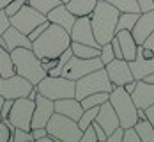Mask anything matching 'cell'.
Masks as SVG:
<instances>
[{
	"mask_svg": "<svg viewBox=\"0 0 154 142\" xmlns=\"http://www.w3.org/2000/svg\"><path fill=\"white\" fill-rule=\"evenodd\" d=\"M46 18L51 21V23H57V25H60L62 29H66V30L71 34L73 30V25H75V21H76V16L73 14L69 9H67V5L62 2L59 4L57 7H53L50 13L46 14Z\"/></svg>",
	"mask_w": 154,
	"mask_h": 142,
	"instance_id": "18",
	"label": "cell"
},
{
	"mask_svg": "<svg viewBox=\"0 0 154 142\" xmlns=\"http://www.w3.org/2000/svg\"><path fill=\"white\" fill-rule=\"evenodd\" d=\"M32 131L29 130H23V128H14V133H13V142H32Z\"/></svg>",
	"mask_w": 154,
	"mask_h": 142,
	"instance_id": "32",
	"label": "cell"
},
{
	"mask_svg": "<svg viewBox=\"0 0 154 142\" xmlns=\"http://www.w3.org/2000/svg\"><path fill=\"white\" fill-rule=\"evenodd\" d=\"M16 73L14 62L11 57V52L7 48L0 46V77H13Z\"/></svg>",
	"mask_w": 154,
	"mask_h": 142,
	"instance_id": "25",
	"label": "cell"
},
{
	"mask_svg": "<svg viewBox=\"0 0 154 142\" xmlns=\"http://www.w3.org/2000/svg\"><path fill=\"white\" fill-rule=\"evenodd\" d=\"M66 5L76 18L91 16L94 13V9H96V5H97V0H67Z\"/></svg>",
	"mask_w": 154,
	"mask_h": 142,
	"instance_id": "23",
	"label": "cell"
},
{
	"mask_svg": "<svg viewBox=\"0 0 154 142\" xmlns=\"http://www.w3.org/2000/svg\"><path fill=\"white\" fill-rule=\"evenodd\" d=\"M13 105H14V99H11V98H4V103H2V117H4V119L9 117Z\"/></svg>",
	"mask_w": 154,
	"mask_h": 142,
	"instance_id": "40",
	"label": "cell"
},
{
	"mask_svg": "<svg viewBox=\"0 0 154 142\" xmlns=\"http://www.w3.org/2000/svg\"><path fill=\"white\" fill-rule=\"evenodd\" d=\"M48 18L46 14H43V13H39L37 9H34L32 5L29 4H25L16 14L11 16V25L16 27L18 30H21L23 34H30L37 25H41L43 21H46Z\"/></svg>",
	"mask_w": 154,
	"mask_h": 142,
	"instance_id": "10",
	"label": "cell"
},
{
	"mask_svg": "<svg viewBox=\"0 0 154 142\" xmlns=\"http://www.w3.org/2000/svg\"><path fill=\"white\" fill-rule=\"evenodd\" d=\"M143 80H145V82H151V84H154V71L151 73V75H147Z\"/></svg>",
	"mask_w": 154,
	"mask_h": 142,
	"instance_id": "51",
	"label": "cell"
},
{
	"mask_svg": "<svg viewBox=\"0 0 154 142\" xmlns=\"http://www.w3.org/2000/svg\"><path fill=\"white\" fill-rule=\"evenodd\" d=\"M34 87L30 80H27L25 77L14 73L13 77H0V96L2 98H23V96H29Z\"/></svg>",
	"mask_w": 154,
	"mask_h": 142,
	"instance_id": "11",
	"label": "cell"
},
{
	"mask_svg": "<svg viewBox=\"0 0 154 142\" xmlns=\"http://www.w3.org/2000/svg\"><path fill=\"white\" fill-rule=\"evenodd\" d=\"M39 94L46 96L50 99H62V98H73L76 91V80L66 78V77H51L46 75L45 78L37 84Z\"/></svg>",
	"mask_w": 154,
	"mask_h": 142,
	"instance_id": "7",
	"label": "cell"
},
{
	"mask_svg": "<svg viewBox=\"0 0 154 142\" xmlns=\"http://www.w3.org/2000/svg\"><path fill=\"white\" fill-rule=\"evenodd\" d=\"M2 37H4V41H5L9 52H13V50H16V48H32L30 37H29L27 34H23L21 30H18V29L13 27V25L4 32Z\"/></svg>",
	"mask_w": 154,
	"mask_h": 142,
	"instance_id": "20",
	"label": "cell"
},
{
	"mask_svg": "<svg viewBox=\"0 0 154 142\" xmlns=\"http://www.w3.org/2000/svg\"><path fill=\"white\" fill-rule=\"evenodd\" d=\"M119 14L121 11L115 5H112L108 0H97V5L91 14V23H92L94 36L101 46L110 43L115 37Z\"/></svg>",
	"mask_w": 154,
	"mask_h": 142,
	"instance_id": "2",
	"label": "cell"
},
{
	"mask_svg": "<svg viewBox=\"0 0 154 142\" xmlns=\"http://www.w3.org/2000/svg\"><path fill=\"white\" fill-rule=\"evenodd\" d=\"M82 142H99V139H97V133H96V130H94L92 125H91V126L83 131V135H82Z\"/></svg>",
	"mask_w": 154,
	"mask_h": 142,
	"instance_id": "37",
	"label": "cell"
},
{
	"mask_svg": "<svg viewBox=\"0 0 154 142\" xmlns=\"http://www.w3.org/2000/svg\"><path fill=\"white\" fill-rule=\"evenodd\" d=\"M113 89H115V85L112 84V80L108 77L106 68H101V69H96V71L76 80L75 98L83 99L85 96L94 94V93H112Z\"/></svg>",
	"mask_w": 154,
	"mask_h": 142,
	"instance_id": "6",
	"label": "cell"
},
{
	"mask_svg": "<svg viewBox=\"0 0 154 142\" xmlns=\"http://www.w3.org/2000/svg\"><path fill=\"white\" fill-rule=\"evenodd\" d=\"M105 68V64L101 61V57H92V59H82L76 57L75 53L69 57V61L66 62L64 69H62V77L71 80H78L89 73H92L96 69H101Z\"/></svg>",
	"mask_w": 154,
	"mask_h": 142,
	"instance_id": "8",
	"label": "cell"
},
{
	"mask_svg": "<svg viewBox=\"0 0 154 142\" xmlns=\"http://www.w3.org/2000/svg\"><path fill=\"white\" fill-rule=\"evenodd\" d=\"M122 87L128 91V93H129V94H131V93L135 91V87H137V80H131V82H128V84H126V85H122Z\"/></svg>",
	"mask_w": 154,
	"mask_h": 142,
	"instance_id": "47",
	"label": "cell"
},
{
	"mask_svg": "<svg viewBox=\"0 0 154 142\" xmlns=\"http://www.w3.org/2000/svg\"><path fill=\"white\" fill-rule=\"evenodd\" d=\"M152 32H154V9L140 14L138 21H137V25L133 27L131 34H133V37H135V41H137L138 45H143L145 39H147Z\"/></svg>",
	"mask_w": 154,
	"mask_h": 142,
	"instance_id": "17",
	"label": "cell"
},
{
	"mask_svg": "<svg viewBox=\"0 0 154 142\" xmlns=\"http://www.w3.org/2000/svg\"><path fill=\"white\" fill-rule=\"evenodd\" d=\"M112 5H115L121 13H142L138 0H108Z\"/></svg>",
	"mask_w": 154,
	"mask_h": 142,
	"instance_id": "30",
	"label": "cell"
},
{
	"mask_svg": "<svg viewBox=\"0 0 154 142\" xmlns=\"http://www.w3.org/2000/svg\"><path fill=\"white\" fill-rule=\"evenodd\" d=\"M2 103H4V98L0 96V123L4 121V117H2Z\"/></svg>",
	"mask_w": 154,
	"mask_h": 142,
	"instance_id": "52",
	"label": "cell"
},
{
	"mask_svg": "<svg viewBox=\"0 0 154 142\" xmlns=\"http://www.w3.org/2000/svg\"><path fill=\"white\" fill-rule=\"evenodd\" d=\"M110 103L113 105V109L119 115L121 126L124 130L135 126V123L138 121V107L135 105L131 94L122 85H115V89L110 93Z\"/></svg>",
	"mask_w": 154,
	"mask_h": 142,
	"instance_id": "4",
	"label": "cell"
},
{
	"mask_svg": "<svg viewBox=\"0 0 154 142\" xmlns=\"http://www.w3.org/2000/svg\"><path fill=\"white\" fill-rule=\"evenodd\" d=\"M34 109H35V99H30L29 96L23 98H16L14 105L9 114V121L16 128H23V130H32V117H34Z\"/></svg>",
	"mask_w": 154,
	"mask_h": 142,
	"instance_id": "9",
	"label": "cell"
},
{
	"mask_svg": "<svg viewBox=\"0 0 154 142\" xmlns=\"http://www.w3.org/2000/svg\"><path fill=\"white\" fill-rule=\"evenodd\" d=\"M92 126H94V130H96V133H97V139H99V142H106V140H108V135H106V131L101 128V125L94 121Z\"/></svg>",
	"mask_w": 154,
	"mask_h": 142,
	"instance_id": "42",
	"label": "cell"
},
{
	"mask_svg": "<svg viewBox=\"0 0 154 142\" xmlns=\"http://www.w3.org/2000/svg\"><path fill=\"white\" fill-rule=\"evenodd\" d=\"M105 68H106V73L113 85H126L128 82L135 80L133 73H131V68H129V62L124 59H113Z\"/></svg>",
	"mask_w": 154,
	"mask_h": 142,
	"instance_id": "14",
	"label": "cell"
},
{
	"mask_svg": "<svg viewBox=\"0 0 154 142\" xmlns=\"http://www.w3.org/2000/svg\"><path fill=\"white\" fill-rule=\"evenodd\" d=\"M108 99H110V93H94V94L85 96L80 101H82V107L83 109H91V107H101Z\"/></svg>",
	"mask_w": 154,
	"mask_h": 142,
	"instance_id": "28",
	"label": "cell"
},
{
	"mask_svg": "<svg viewBox=\"0 0 154 142\" xmlns=\"http://www.w3.org/2000/svg\"><path fill=\"white\" fill-rule=\"evenodd\" d=\"M62 2H64V4H66V2H67V0H62Z\"/></svg>",
	"mask_w": 154,
	"mask_h": 142,
	"instance_id": "53",
	"label": "cell"
},
{
	"mask_svg": "<svg viewBox=\"0 0 154 142\" xmlns=\"http://www.w3.org/2000/svg\"><path fill=\"white\" fill-rule=\"evenodd\" d=\"M122 139H124V128L122 126H119L113 133L108 135V142H122Z\"/></svg>",
	"mask_w": 154,
	"mask_h": 142,
	"instance_id": "41",
	"label": "cell"
},
{
	"mask_svg": "<svg viewBox=\"0 0 154 142\" xmlns=\"http://www.w3.org/2000/svg\"><path fill=\"white\" fill-rule=\"evenodd\" d=\"M11 27V18H9V14L2 9L0 11V36H4V32L7 30Z\"/></svg>",
	"mask_w": 154,
	"mask_h": 142,
	"instance_id": "39",
	"label": "cell"
},
{
	"mask_svg": "<svg viewBox=\"0 0 154 142\" xmlns=\"http://www.w3.org/2000/svg\"><path fill=\"white\" fill-rule=\"evenodd\" d=\"M37 94H39V89H37V85H34V87H32V91H30V94H29V98H30V99H35Z\"/></svg>",
	"mask_w": 154,
	"mask_h": 142,
	"instance_id": "49",
	"label": "cell"
},
{
	"mask_svg": "<svg viewBox=\"0 0 154 142\" xmlns=\"http://www.w3.org/2000/svg\"><path fill=\"white\" fill-rule=\"evenodd\" d=\"M142 57H143V59H154V52L151 50V48L143 46V52H142Z\"/></svg>",
	"mask_w": 154,
	"mask_h": 142,
	"instance_id": "46",
	"label": "cell"
},
{
	"mask_svg": "<svg viewBox=\"0 0 154 142\" xmlns=\"http://www.w3.org/2000/svg\"><path fill=\"white\" fill-rule=\"evenodd\" d=\"M142 13H121L117 21V30H133Z\"/></svg>",
	"mask_w": 154,
	"mask_h": 142,
	"instance_id": "27",
	"label": "cell"
},
{
	"mask_svg": "<svg viewBox=\"0 0 154 142\" xmlns=\"http://www.w3.org/2000/svg\"><path fill=\"white\" fill-rule=\"evenodd\" d=\"M32 137H34V140H39V139H43L45 135H48V130L46 128H32Z\"/></svg>",
	"mask_w": 154,
	"mask_h": 142,
	"instance_id": "44",
	"label": "cell"
},
{
	"mask_svg": "<svg viewBox=\"0 0 154 142\" xmlns=\"http://www.w3.org/2000/svg\"><path fill=\"white\" fill-rule=\"evenodd\" d=\"M50 23H51V21H50V20H46V21H43L41 25H37V27H35V29H34V30H32L30 34H29L30 41H34V39H37V37H39V36H41V34H43V32L46 30L48 27H50Z\"/></svg>",
	"mask_w": 154,
	"mask_h": 142,
	"instance_id": "38",
	"label": "cell"
},
{
	"mask_svg": "<svg viewBox=\"0 0 154 142\" xmlns=\"http://www.w3.org/2000/svg\"><path fill=\"white\" fill-rule=\"evenodd\" d=\"M135 130L140 135L142 142H154V126L149 119H138L135 123Z\"/></svg>",
	"mask_w": 154,
	"mask_h": 142,
	"instance_id": "26",
	"label": "cell"
},
{
	"mask_svg": "<svg viewBox=\"0 0 154 142\" xmlns=\"http://www.w3.org/2000/svg\"><path fill=\"white\" fill-rule=\"evenodd\" d=\"M140 11L142 13H147V11H152L154 9V0H138Z\"/></svg>",
	"mask_w": 154,
	"mask_h": 142,
	"instance_id": "43",
	"label": "cell"
},
{
	"mask_svg": "<svg viewBox=\"0 0 154 142\" xmlns=\"http://www.w3.org/2000/svg\"><path fill=\"white\" fill-rule=\"evenodd\" d=\"M71 48H73V53L76 57H82V59H92V57L101 55V46H91V45H85V43L71 41Z\"/></svg>",
	"mask_w": 154,
	"mask_h": 142,
	"instance_id": "24",
	"label": "cell"
},
{
	"mask_svg": "<svg viewBox=\"0 0 154 142\" xmlns=\"http://www.w3.org/2000/svg\"><path fill=\"white\" fill-rule=\"evenodd\" d=\"M9 2H11V0H0V11H2V9H5Z\"/></svg>",
	"mask_w": 154,
	"mask_h": 142,
	"instance_id": "50",
	"label": "cell"
},
{
	"mask_svg": "<svg viewBox=\"0 0 154 142\" xmlns=\"http://www.w3.org/2000/svg\"><path fill=\"white\" fill-rule=\"evenodd\" d=\"M46 130L51 137H55V140L60 142H80L83 135V131L78 126V121L60 112H53V115L50 117L46 125Z\"/></svg>",
	"mask_w": 154,
	"mask_h": 142,
	"instance_id": "5",
	"label": "cell"
},
{
	"mask_svg": "<svg viewBox=\"0 0 154 142\" xmlns=\"http://www.w3.org/2000/svg\"><path fill=\"white\" fill-rule=\"evenodd\" d=\"M143 46L151 48V50L154 52V32L151 34V36H149V37H147V39H145V43H143Z\"/></svg>",
	"mask_w": 154,
	"mask_h": 142,
	"instance_id": "48",
	"label": "cell"
},
{
	"mask_svg": "<svg viewBox=\"0 0 154 142\" xmlns=\"http://www.w3.org/2000/svg\"><path fill=\"white\" fill-rule=\"evenodd\" d=\"M101 61H103V64L106 66V64H110L113 59H115V52H113V46H112V43H106V45H103L101 46Z\"/></svg>",
	"mask_w": 154,
	"mask_h": 142,
	"instance_id": "33",
	"label": "cell"
},
{
	"mask_svg": "<svg viewBox=\"0 0 154 142\" xmlns=\"http://www.w3.org/2000/svg\"><path fill=\"white\" fill-rule=\"evenodd\" d=\"M55 112H60L64 115L71 117L78 121L82 117V114L85 112V109L82 107V101L78 98H62V99H55Z\"/></svg>",
	"mask_w": 154,
	"mask_h": 142,
	"instance_id": "19",
	"label": "cell"
},
{
	"mask_svg": "<svg viewBox=\"0 0 154 142\" xmlns=\"http://www.w3.org/2000/svg\"><path fill=\"white\" fill-rule=\"evenodd\" d=\"M55 112V101L43 94H37L35 98V109L32 117V128H46L50 117Z\"/></svg>",
	"mask_w": 154,
	"mask_h": 142,
	"instance_id": "13",
	"label": "cell"
},
{
	"mask_svg": "<svg viewBox=\"0 0 154 142\" xmlns=\"http://www.w3.org/2000/svg\"><path fill=\"white\" fill-rule=\"evenodd\" d=\"M25 4H29V0H11L4 11H5V13L9 14V18H11V16L16 14V13H18V11H20V9L25 5Z\"/></svg>",
	"mask_w": 154,
	"mask_h": 142,
	"instance_id": "34",
	"label": "cell"
},
{
	"mask_svg": "<svg viewBox=\"0 0 154 142\" xmlns=\"http://www.w3.org/2000/svg\"><path fill=\"white\" fill-rule=\"evenodd\" d=\"M97 114H99V107H91V109H85V112L82 114V117L78 119V126H80V130H82V131H85V130L91 126L94 121H96Z\"/></svg>",
	"mask_w": 154,
	"mask_h": 142,
	"instance_id": "29",
	"label": "cell"
},
{
	"mask_svg": "<svg viewBox=\"0 0 154 142\" xmlns=\"http://www.w3.org/2000/svg\"><path fill=\"white\" fill-rule=\"evenodd\" d=\"M59 4H62V0H29V5H32L34 9H37L43 14H48Z\"/></svg>",
	"mask_w": 154,
	"mask_h": 142,
	"instance_id": "31",
	"label": "cell"
},
{
	"mask_svg": "<svg viewBox=\"0 0 154 142\" xmlns=\"http://www.w3.org/2000/svg\"><path fill=\"white\" fill-rule=\"evenodd\" d=\"M122 142H142V139H140V135L137 133L135 126L126 128V130H124V139H122Z\"/></svg>",
	"mask_w": 154,
	"mask_h": 142,
	"instance_id": "36",
	"label": "cell"
},
{
	"mask_svg": "<svg viewBox=\"0 0 154 142\" xmlns=\"http://www.w3.org/2000/svg\"><path fill=\"white\" fill-rule=\"evenodd\" d=\"M145 114H147V119L151 121V125L154 126V105L147 107V109H145Z\"/></svg>",
	"mask_w": 154,
	"mask_h": 142,
	"instance_id": "45",
	"label": "cell"
},
{
	"mask_svg": "<svg viewBox=\"0 0 154 142\" xmlns=\"http://www.w3.org/2000/svg\"><path fill=\"white\" fill-rule=\"evenodd\" d=\"M71 39L76 43H85L91 46H101L94 36L92 30V23H91V16H80L76 18L73 30H71Z\"/></svg>",
	"mask_w": 154,
	"mask_h": 142,
	"instance_id": "12",
	"label": "cell"
},
{
	"mask_svg": "<svg viewBox=\"0 0 154 142\" xmlns=\"http://www.w3.org/2000/svg\"><path fill=\"white\" fill-rule=\"evenodd\" d=\"M11 57L14 62L16 73L30 80L34 85H37L48 75L41 64V59L34 53L32 48H16L11 52Z\"/></svg>",
	"mask_w": 154,
	"mask_h": 142,
	"instance_id": "3",
	"label": "cell"
},
{
	"mask_svg": "<svg viewBox=\"0 0 154 142\" xmlns=\"http://www.w3.org/2000/svg\"><path fill=\"white\" fill-rule=\"evenodd\" d=\"M129 68H131V73L135 80H143L147 75H151L154 71V59H135V61H129Z\"/></svg>",
	"mask_w": 154,
	"mask_h": 142,
	"instance_id": "22",
	"label": "cell"
},
{
	"mask_svg": "<svg viewBox=\"0 0 154 142\" xmlns=\"http://www.w3.org/2000/svg\"><path fill=\"white\" fill-rule=\"evenodd\" d=\"M13 140V131L7 125V121H2L0 123V142H9Z\"/></svg>",
	"mask_w": 154,
	"mask_h": 142,
	"instance_id": "35",
	"label": "cell"
},
{
	"mask_svg": "<svg viewBox=\"0 0 154 142\" xmlns=\"http://www.w3.org/2000/svg\"><path fill=\"white\" fill-rule=\"evenodd\" d=\"M71 34L66 29L57 23H50L46 30L32 41V50L39 59H53L71 46Z\"/></svg>",
	"mask_w": 154,
	"mask_h": 142,
	"instance_id": "1",
	"label": "cell"
},
{
	"mask_svg": "<svg viewBox=\"0 0 154 142\" xmlns=\"http://www.w3.org/2000/svg\"><path fill=\"white\" fill-rule=\"evenodd\" d=\"M131 98L138 109H147L154 105V84L145 80H137V87L131 93Z\"/></svg>",
	"mask_w": 154,
	"mask_h": 142,
	"instance_id": "16",
	"label": "cell"
},
{
	"mask_svg": "<svg viewBox=\"0 0 154 142\" xmlns=\"http://www.w3.org/2000/svg\"><path fill=\"white\" fill-rule=\"evenodd\" d=\"M96 123L101 125V128L106 131V135L113 133L117 128L121 126L119 115H117V112L113 109V105L110 103V99L105 101V103L99 107V114H97V117H96Z\"/></svg>",
	"mask_w": 154,
	"mask_h": 142,
	"instance_id": "15",
	"label": "cell"
},
{
	"mask_svg": "<svg viewBox=\"0 0 154 142\" xmlns=\"http://www.w3.org/2000/svg\"><path fill=\"white\" fill-rule=\"evenodd\" d=\"M117 39L121 43V48H122V59L124 61H135L137 59V48H138V43L135 41L131 30H117Z\"/></svg>",
	"mask_w": 154,
	"mask_h": 142,
	"instance_id": "21",
	"label": "cell"
}]
</instances>
